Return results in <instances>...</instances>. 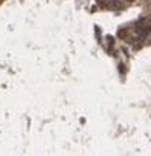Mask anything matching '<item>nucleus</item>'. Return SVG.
<instances>
[{"label": "nucleus", "mask_w": 151, "mask_h": 156, "mask_svg": "<svg viewBox=\"0 0 151 156\" xmlns=\"http://www.w3.org/2000/svg\"><path fill=\"white\" fill-rule=\"evenodd\" d=\"M98 5L111 9V11H118V9L122 8V2H119V0H98Z\"/></svg>", "instance_id": "f257e3e1"}, {"label": "nucleus", "mask_w": 151, "mask_h": 156, "mask_svg": "<svg viewBox=\"0 0 151 156\" xmlns=\"http://www.w3.org/2000/svg\"><path fill=\"white\" fill-rule=\"evenodd\" d=\"M118 35L121 37V38H125V40H127L128 37H130V31L124 28V29H119V31H118Z\"/></svg>", "instance_id": "f03ea898"}, {"label": "nucleus", "mask_w": 151, "mask_h": 156, "mask_svg": "<svg viewBox=\"0 0 151 156\" xmlns=\"http://www.w3.org/2000/svg\"><path fill=\"white\" fill-rule=\"evenodd\" d=\"M127 2H131V0H127Z\"/></svg>", "instance_id": "7ed1b4c3"}]
</instances>
